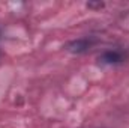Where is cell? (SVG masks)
Here are the masks:
<instances>
[{
  "label": "cell",
  "instance_id": "obj_3",
  "mask_svg": "<svg viewBox=\"0 0 129 128\" xmlns=\"http://www.w3.org/2000/svg\"><path fill=\"white\" fill-rule=\"evenodd\" d=\"M87 6H89V8H102L104 3H96V5H93V3H87Z\"/></svg>",
  "mask_w": 129,
  "mask_h": 128
},
{
  "label": "cell",
  "instance_id": "obj_2",
  "mask_svg": "<svg viewBox=\"0 0 129 128\" xmlns=\"http://www.w3.org/2000/svg\"><path fill=\"white\" fill-rule=\"evenodd\" d=\"M128 59V54L122 50L113 48V50H107L99 56V62L102 65H120Z\"/></svg>",
  "mask_w": 129,
  "mask_h": 128
},
{
  "label": "cell",
  "instance_id": "obj_1",
  "mask_svg": "<svg viewBox=\"0 0 129 128\" xmlns=\"http://www.w3.org/2000/svg\"><path fill=\"white\" fill-rule=\"evenodd\" d=\"M96 39L92 38V36H83V38H78L75 41H71L68 45H66V50L74 53V54H81V53H86L89 48H92L95 45Z\"/></svg>",
  "mask_w": 129,
  "mask_h": 128
}]
</instances>
